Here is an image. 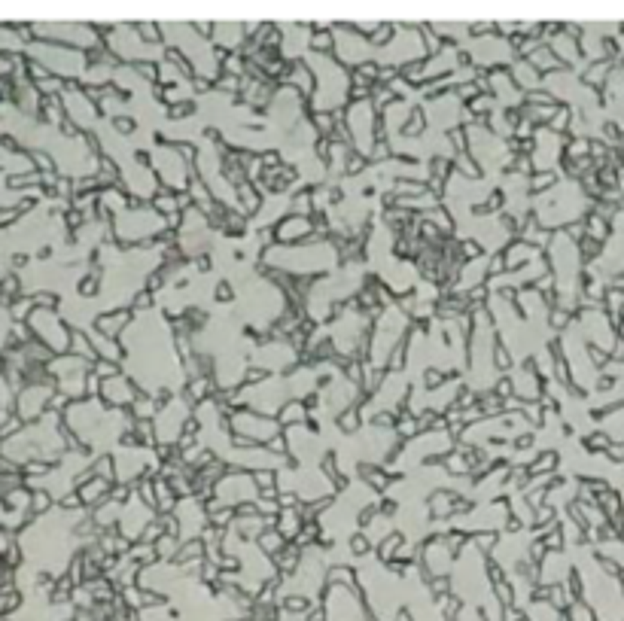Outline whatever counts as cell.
Listing matches in <instances>:
<instances>
[{
	"instance_id": "cell-1",
	"label": "cell",
	"mask_w": 624,
	"mask_h": 621,
	"mask_svg": "<svg viewBox=\"0 0 624 621\" xmlns=\"http://www.w3.org/2000/svg\"><path fill=\"white\" fill-rule=\"evenodd\" d=\"M232 429L238 444H268L274 435H280V424L274 417H262L259 411L232 414Z\"/></svg>"
},
{
	"instance_id": "cell-2",
	"label": "cell",
	"mask_w": 624,
	"mask_h": 621,
	"mask_svg": "<svg viewBox=\"0 0 624 621\" xmlns=\"http://www.w3.org/2000/svg\"><path fill=\"white\" fill-rule=\"evenodd\" d=\"M134 396H137V387L131 384L128 375H116V378L101 381V393H98V399L116 405V408H128V405L134 402Z\"/></svg>"
},
{
	"instance_id": "cell-3",
	"label": "cell",
	"mask_w": 624,
	"mask_h": 621,
	"mask_svg": "<svg viewBox=\"0 0 624 621\" xmlns=\"http://www.w3.org/2000/svg\"><path fill=\"white\" fill-rule=\"evenodd\" d=\"M131 326V311H107L101 314V317L95 320V332L107 335V339H116V335H122L125 329Z\"/></svg>"
},
{
	"instance_id": "cell-4",
	"label": "cell",
	"mask_w": 624,
	"mask_h": 621,
	"mask_svg": "<svg viewBox=\"0 0 624 621\" xmlns=\"http://www.w3.org/2000/svg\"><path fill=\"white\" fill-rule=\"evenodd\" d=\"M305 420H307V405H305L302 399H292V402L283 405L280 424H287V426H302Z\"/></svg>"
},
{
	"instance_id": "cell-5",
	"label": "cell",
	"mask_w": 624,
	"mask_h": 621,
	"mask_svg": "<svg viewBox=\"0 0 624 621\" xmlns=\"http://www.w3.org/2000/svg\"><path fill=\"white\" fill-rule=\"evenodd\" d=\"M277 521H280V527H277V533H280V536H292V533L298 530V515H296V512L277 515Z\"/></svg>"
}]
</instances>
